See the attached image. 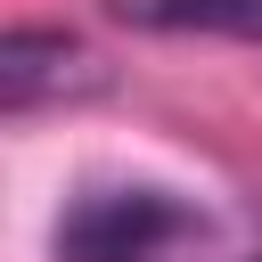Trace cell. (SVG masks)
<instances>
[{
    "instance_id": "obj_4",
    "label": "cell",
    "mask_w": 262,
    "mask_h": 262,
    "mask_svg": "<svg viewBox=\"0 0 262 262\" xmlns=\"http://www.w3.org/2000/svg\"><path fill=\"white\" fill-rule=\"evenodd\" d=\"M246 262H262V254H246Z\"/></svg>"
},
{
    "instance_id": "obj_2",
    "label": "cell",
    "mask_w": 262,
    "mask_h": 262,
    "mask_svg": "<svg viewBox=\"0 0 262 262\" xmlns=\"http://www.w3.org/2000/svg\"><path fill=\"white\" fill-rule=\"evenodd\" d=\"M106 82H115L106 57L66 25H8V41H0V106L8 115L74 106V98H98Z\"/></svg>"
},
{
    "instance_id": "obj_1",
    "label": "cell",
    "mask_w": 262,
    "mask_h": 262,
    "mask_svg": "<svg viewBox=\"0 0 262 262\" xmlns=\"http://www.w3.org/2000/svg\"><path fill=\"white\" fill-rule=\"evenodd\" d=\"M57 262H221L213 221L156 180L82 188L57 213Z\"/></svg>"
},
{
    "instance_id": "obj_3",
    "label": "cell",
    "mask_w": 262,
    "mask_h": 262,
    "mask_svg": "<svg viewBox=\"0 0 262 262\" xmlns=\"http://www.w3.org/2000/svg\"><path fill=\"white\" fill-rule=\"evenodd\" d=\"M106 16L139 33H221V41H262V0H106Z\"/></svg>"
}]
</instances>
